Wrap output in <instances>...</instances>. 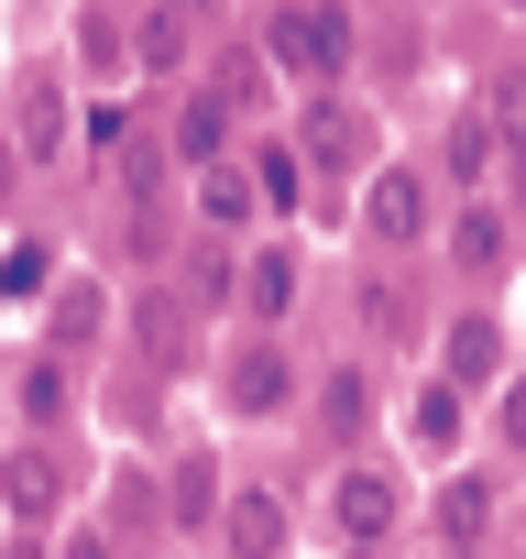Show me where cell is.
<instances>
[{
	"instance_id": "cell-1",
	"label": "cell",
	"mask_w": 526,
	"mask_h": 559,
	"mask_svg": "<svg viewBox=\"0 0 526 559\" xmlns=\"http://www.w3.org/2000/svg\"><path fill=\"white\" fill-rule=\"evenodd\" d=\"M275 56L308 67V78L330 88V78L351 67V23H340V12H275Z\"/></svg>"
},
{
	"instance_id": "cell-2",
	"label": "cell",
	"mask_w": 526,
	"mask_h": 559,
	"mask_svg": "<svg viewBox=\"0 0 526 559\" xmlns=\"http://www.w3.org/2000/svg\"><path fill=\"white\" fill-rule=\"evenodd\" d=\"M56 493H67V461H56V450H34V439H23L12 461H0V515H12V526H45V515H56Z\"/></svg>"
},
{
	"instance_id": "cell-3",
	"label": "cell",
	"mask_w": 526,
	"mask_h": 559,
	"mask_svg": "<svg viewBox=\"0 0 526 559\" xmlns=\"http://www.w3.org/2000/svg\"><path fill=\"white\" fill-rule=\"evenodd\" d=\"M362 230H373V241H417V230H428V187H417L406 165H384V176L362 187Z\"/></svg>"
},
{
	"instance_id": "cell-4",
	"label": "cell",
	"mask_w": 526,
	"mask_h": 559,
	"mask_svg": "<svg viewBox=\"0 0 526 559\" xmlns=\"http://www.w3.org/2000/svg\"><path fill=\"white\" fill-rule=\"evenodd\" d=\"M297 154H319V165H362V154H373V132H362V110H351V99H308Z\"/></svg>"
},
{
	"instance_id": "cell-5",
	"label": "cell",
	"mask_w": 526,
	"mask_h": 559,
	"mask_svg": "<svg viewBox=\"0 0 526 559\" xmlns=\"http://www.w3.org/2000/svg\"><path fill=\"white\" fill-rule=\"evenodd\" d=\"M219 526H230V548H241V559H286V504H275V493H230V515H219Z\"/></svg>"
},
{
	"instance_id": "cell-6",
	"label": "cell",
	"mask_w": 526,
	"mask_h": 559,
	"mask_svg": "<svg viewBox=\"0 0 526 559\" xmlns=\"http://www.w3.org/2000/svg\"><path fill=\"white\" fill-rule=\"evenodd\" d=\"M12 143H23V154H56V143H67V110H56V78H23V88H12Z\"/></svg>"
},
{
	"instance_id": "cell-7",
	"label": "cell",
	"mask_w": 526,
	"mask_h": 559,
	"mask_svg": "<svg viewBox=\"0 0 526 559\" xmlns=\"http://www.w3.org/2000/svg\"><path fill=\"white\" fill-rule=\"evenodd\" d=\"M493 362H504V330H493V319H450V373H439V384L461 395V384H482Z\"/></svg>"
},
{
	"instance_id": "cell-8",
	"label": "cell",
	"mask_w": 526,
	"mask_h": 559,
	"mask_svg": "<svg viewBox=\"0 0 526 559\" xmlns=\"http://www.w3.org/2000/svg\"><path fill=\"white\" fill-rule=\"evenodd\" d=\"M330 504H340V526H351V537H384V526H395V483H384V472H340V493H330Z\"/></svg>"
},
{
	"instance_id": "cell-9",
	"label": "cell",
	"mask_w": 526,
	"mask_h": 559,
	"mask_svg": "<svg viewBox=\"0 0 526 559\" xmlns=\"http://www.w3.org/2000/svg\"><path fill=\"white\" fill-rule=\"evenodd\" d=\"M482 526H493V483H482V472H461V483L439 493V537H450V548H471Z\"/></svg>"
},
{
	"instance_id": "cell-10",
	"label": "cell",
	"mask_w": 526,
	"mask_h": 559,
	"mask_svg": "<svg viewBox=\"0 0 526 559\" xmlns=\"http://www.w3.org/2000/svg\"><path fill=\"white\" fill-rule=\"evenodd\" d=\"M230 406H241V417L286 406V362H275V352H241V362H230Z\"/></svg>"
},
{
	"instance_id": "cell-11",
	"label": "cell",
	"mask_w": 526,
	"mask_h": 559,
	"mask_svg": "<svg viewBox=\"0 0 526 559\" xmlns=\"http://www.w3.org/2000/svg\"><path fill=\"white\" fill-rule=\"evenodd\" d=\"M286 297H297V263H286V252H263V263L241 274V308H252V319H286Z\"/></svg>"
},
{
	"instance_id": "cell-12",
	"label": "cell",
	"mask_w": 526,
	"mask_h": 559,
	"mask_svg": "<svg viewBox=\"0 0 526 559\" xmlns=\"http://www.w3.org/2000/svg\"><path fill=\"white\" fill-rule=\"evenodd\" d=\"M176 154L208 176V154H219V99H187V110H176Z\"/></svg>"
},
{
	"instance_id": "cell-13",
	"label": "cell",
	"mask_w": 526,
	"mask_h": 559,
	"mask_svg": "<svg viewBox=\"0 0 526 559\" xmlns=\"http://www.w3.org/2000/svg\"><path fill=\"white\" fill-rule=\"evenodd\" d=\"M406 428H417V439H428V450H450V439H461V395H450V384H428V395H417V417H406Z\"/></svg>"
},
{
	"instance_id": "cell-14",
	"label": "cell",
	"mask_w": 526,
	"mask_h": 559,
	"mask_svg": "<svg viewBox=\"0 0 526 559\" xmlns=\"http://www.w3.org/2000/svg\"><path fill=\"white\" fill-rule=\"evenodd\" d=\"M493 154H526V78H493Z\"/></svg>"
},
{
	"instance_id": "cell-15",
	"label": "cell",
	"mask_w": 526,
	"mask_h": 559,
	"mask_svg": "<svg viewBox=\"0 0 526 559\" xmlns=\"http://www.w3.org/2000/svg\"><path fill=\"white\" fill-rule=\"evenodd\" d=\"M198 209H208V219H241V209H252V176L208 165V176H198Z\"/></svg>"
},
{
	"instance_id": "cell-16",
	"label": "cell",
	"mask_w": 526,
	"mask_h": 559,
	"mask_svg": "<svg viewBox=\"0 0 526 559\" xmlns=\"http://www.w3.org/2000/svg\"><path fill=\"white\" fill-rule=\"evenodd\" d=\"M450 252H461V263H471V274H493V263H504V230H493V219H482V209H471V219H461V230H450Z\"/></svg>"
},
{
	"instance_id": "cell-17",
	"label": "cell",
	"mask_w": 526,
	"mask_h": 559,
	"mask_svg": "<svg viewBox=\"0 0 526 559\" xmlns=\"http://www.w3.org/2000/svg\"><path fill=\"white\" fill-rule=\"evenodd\" d=\"M45 274H56V263H45L34 241H12V252H0V297H45Z\"/></svg>"
},
{
	"instance_id": "cell-18",
	"label": "cell",
	"mask_w": 526,
	"mask_h": 559,
	"mask_svg": "<svg viewBox=\"0 0 526 559\" xmlns=\"http://www.w3.org/2000/svg\"><path fill=\"white\" fill-rule=\"evenodd\" d=\"M252 198H275V209H297V154H275V143H263V165H252Z\"/></svg>"
},
{
	"instance_id": "cell-19",
	"label": "cell",
	"mask_w": 526,
	"mask_h": 559,
	"mask_svg": "<svg viewBox=\"0 0 526 559\" xmlns=\"http://www.w3.org/2000/svg\"><path fill=\"white\" fill-rule=\"evenodd\" d=\"M23 417H67V373H56V362L23 373Z\"/></svg>"
},
{
	"instance_id": "cell-20",
	"label": "cell",
	"mask_w": 526,
	"mask_h": 559,
	"mask_svg": "<svg viewBox=\"0 0 526 559\" xmlns=\"http://www.w3.org/2000/svg\"><path fill=\"white\" fill-rule=\"evenodd\" d=\"M482 165H493V132L461 121V132H450V176H482Z\"/></svg>"
},
{
	"instance_id": "cell-21",
	"label": "cell",
	"mask_w": 526,
	"mask_h": 559,
	"mask_svg": "<svg viewBox=\"0 0 526 559\" xmlns=\"http://www.w3.org/2000/svg\"><path fill=\"white\" fill-rule=\"evenodd\" d=\"M362 406H373L362 373H330V428H362Z\"/></svg>"
},
{
	"instance_id": "cell-22",
	"label": "cell",
	"mask_w": 526,
	"mask_h": 559,
	"mask_svg": "<svg viewBox=\"0 0 526 559\" xmlns=\"http://www.w3.org/2000/svg\"><path fill=\"white\" fill-rule=\"evenodd\" d=\"M143 352H176V297H143Z\"/></svg>"
},
{
	"instance_id": "cell-23",
	"label": "cell",
	"mask_w": 526,
	"mask_h": 559,
	"mask_svg": "<svg viewBox=\"0 0 526 559\" xmlns=\"http://www.w3.org/2000/svg\"><path fill=\"white\" fill-rule=\"evenodd\" d=\"M208 483H219V472H208V461H187V472H176V515H208Z\"/></svg>"
},
{
	"instance_id": "cell-24",
	"label": "cell",
	"mask_w": 526,
	"mask_h": 559,
	"mask_svg": "<svg viewBox=\"0 0 526 559\" xmlns=\"http://www.w3.org/2000/svg\"><path fill=\"white\" fill-rule=\"evenodd\" d=\"M504 439H515V450H526V384H515V406H504Z\"/></svg>"
},
{
	"instance_id": "cell-25",
	"label": "cell",
	"mask_w": 526,
	"mask_h": 559,
	"mask_svg": "<svg viewBox=\"0 0 526 559\" xmlns=\"http://www.w3.org/2000/svg\"><path fill=\"white\" fill-rule=\"evenodd\" d=\"M67 559H110V548H99V537H77V548H67Z\"/></svg>"
}]
</instances>
